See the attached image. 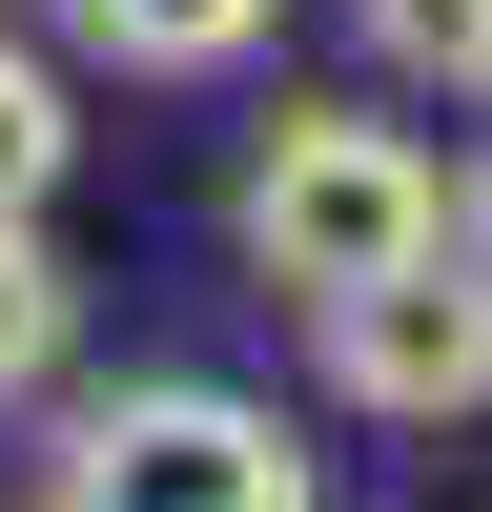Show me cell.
<instances>
[{
  "label": "cell",
  "instance_id": "obj_6",
  "mask_svg": "<svg viewBox=\"0 0 492 512\" xmlns=\"http://www.w3.org/2000/svg\"><path fill=\"white\" fill-rule=\"evenodd\" d=\"M62 328H82L62 246H41V226H0V410H41V390H62Z\"/></svg>",
  "mask_w": 492,
  "mask_h": 512
},
{
  "label": "cell",
  "instance_id": "obj_4",
  "mask_svg": "<svg viewBox=\"0 0 492 512\" xmlns=\"http://www.w3.org/2000/svg\"><path fill=\"white\" fill-rule=\"evenodd\" d=\"M287 0H82V41H103L123 82H205V62H246Z\"/></svg>",
  "mask_w": 492,
  "mask_h": 512
},
{
  "label": "cell",
  "instance_id": "obj_7",
  "mask_svg": "<svg viewBox=\"0 0 492 512\" xmlns=\"http://www.w3.org/2000/svg\"><path fill=\"white\" fill-rule=\"evenodd\" d=\"M62 164H82L62 62H21V41H0V226H41V205H62Z\"/></svg>",
  "mask_w": 492,
  "mask_h": 512
},
{
  "label": "cell",
  "instance_id": "obj_5",
  "mask_svg": "<svg viewBox=\"0 0 492 512\" xmlns=\"http://www.w3.org/2000/svg\"><path fill=\"white\" fill-rule=\"evenodd\" d=\"M349 21L410 103H492V0H349Z\"/></svg>",
  "mask_w": 492,
  "mask_h": 512
},
{
  "label": "cell",
  "instance_id": "obj_2",
  "mask_svg": "<svg viewBox=\"0 0 492 512\" xmlns=\"http://www.w3.org/2000/svg\"><path fill=\"white\" fill-rule=\"evenodd\" d=\"M41 512H328L308 492V451L267 431L246 390H103L62 451H41Z\"/></svg>",
  "mask_w": 492,
  "mask_h": 512
},
{
  "label": "cell",
  "instance_id": "obj_1",
  "mask_svg": "<svg viewBox=\"0 0 492 512\" xmlns=\"http://www.w3.org/2000/svg\"><path fill=\"white\" fill-rule=\"evenodd\" d=\"M226 246H246V287L328 308V287L451 246V164L410 144V123H369V103H287L267 144H246V185H226Z\"/></svg>",
  "mask_w": 492,
  "mask_h": 512
},
{
  "label": "cell",
  "instance_id": "obj_3",
  "mask_svg": "<svg viewBox=\"0 0 492 512\" xmlns=\"http://www.w3.org/2000/svg\"><path fill=\"white\" fill-rule=\"evenodd\" d=\"M328 390L369 410V431H451V410H492V267L472 246H410V267L328 287Z\"/></svg>",
  "mask_w": 492,
  "mask_h": 512
}]
</instances>
